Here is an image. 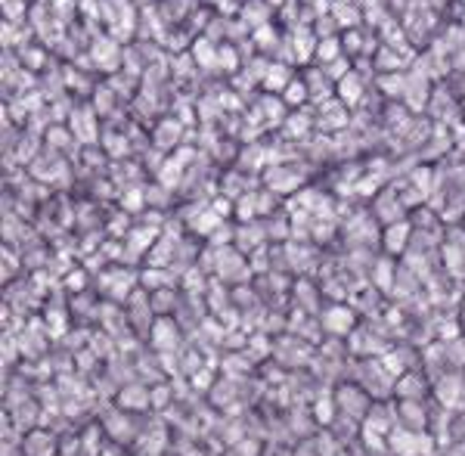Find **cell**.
<instances>
[{
	"label": "cell",
	"instance_id": "cell-1",
	"mask_svg": "<svg viewBox=\"0 0 465 456\" xmlns=\"http://www.w3.org/2000/svg\"><path fill=\"white\" fill-rule=\"evenodd\" d=\"M87 53H90V59H93V66L100 68V72H106V75H118V72H121L124 44H118V40L109 38V34H96V38L90 40Z\"/></svg>",
	"mask_w": 465,
	"mask_h": 456
},
{
	"label": "cell",
	"instance_id": "cell-2",
	"mask_svg": "<svg viewBox=\"0 0 465 456\" xmlns=\"http://www.w3.org/2000/svg\"><path fill=\"white\" fill-rule=\"evenodd\" d=\"M68 130H72L75 140L84 143V146H93V143L102 140L100 115H96L93 106H75L72 115H68Z\"/></svg>",
	"mask_w": 465,
	"mask_h": 456
},
{
	"label": "cell",
	"instance_id": "cell-3",
	"mask_svg": "<svg viewBox=\"0 0 465 456\" xmlns=\"http://www.w3.org/2000/svg\"><path fill=\"white\" fill-rule=\"evenodd\" d=\"M379 44H385V47H391V50H397V53H404V56L416 66V59H419V53H416V47L409 44V34L406 29L397 22L394 16H388L385 22L379 25Z\"/></svg>",
	"mask_w": 465,
	"mask_h": 456
},
{
	"label": "cell",
	"instance_id": "cell-4",
	"mask_svg": "<svg viewBox=\"0 0 465 456\" xmlns=\"http://www.w3.org/2000/svg\"><path fill=\"white\" fill-rule=\"evenodd\" d=\"M289 34H291V44H295V53H298V66H310V59H317V47H320V38H317L314 25L298 22Z\"/></svg>",
	"mask_w": 465,
	"mask_h": 456
},
{
	"label": "cell",
	"instance_id": "cell-5",
	"mask_svg": "<svg viewBox=\"0 0 465 456\" xmlns=\"http://www.w3.org/2000/svg\"><path fill=\"white\" fill-rule=\"evenodd\" d=\"M335 93H338V100H342L348 109L360 106V100H363V93H366V78L353 68L351 75H344V78L335 84Z\"/></svg>",
	"mask_w": 465,
	"mask_h": 456
},
{
	"label": "cell",
	"instance_id": "cell-6",
	"mask_svg": "<svg viewBox=\"0 0 465 456\" xmlns=\"http://www.w3.org/2000/svg\"><path fill=\"white\" fill-rule=\"evenodd\" d=\"M304 81H307V87H310V102H314V106H323V102H329L332 96H335V84L326 78V72L320 66L307 68V78Z\"/></svg>",
	"mask_w": 465,
	"mask_h": 456
},
{
	"label": "cell",
	"instance_id": "cell-7",
	"mask_svg": "<svg viewBox=\"0 0 465 456\" xmlns=\"http://www.w3.org/2000/svg\"><path fill=\"white\" fill-rule=\"evenodd\" d=\"M372 68H376V75H388V72H406V68H413V62H409L404 53L391 50V47L381 44L376 50V56H372Z\"/></svg>",
	"mask_w": 465,
	"mask_h": 456
},
{
	"label": "cell",
	"instance_id": "cell-8",
	"mask_svg": "<svg viewBox=\"0 0 465 456\" xmlns=\"http://www.w3.org/2000/svg\"><path fill=\"white\" fill-rule=\"evenodd\" d=\"M332 19L338 22V29L351 31V29H360L363 10H360L357 0H332Z\"/></svg>",
	"mask_w": 465,
	"mask_h": 456
},
{
	"label": "cell",
	"instance_id": "cell-9",
	"mask_svg": "<svg viewBox=\"0 0 465 456\" xmlns=\"http://www.w3.org/2000/svg\"><path fill=\"white\" fill-rule=\"evenodd\" d=\"M192 59H196V66L202 68V72H220L218 66V53H220V44H214V40H208L205 34L202 38L192 40Z\"/></svg>",
	"mask_w": 465,
	"mask_h": 456
},
{
	"label": "cell",
	"instance_id": "cell-10",
	"mask_svg": "<svg viewBox=\"0 0 465 456\" xmlns=\"http://www.w3.org/2000/svg\"><path fill=\"white\" fill-rule=\"evenodd\" d=\"M183 134L186 128L180 124L177 119H162L155 128V137H152V143H155L162 152H168L171 146H177V143H183Z\"/></svg>",
	"mask_w": 465,
	"mask_h": 456
},
{
	"label": "cell",
	"instance_id": "cell-11",
	"mask_svg": "<svg viewBox=\"0 0 465 456\" xmlns=\"http://www.w3.org/2000/svg\"><path fill=\"white\" fill-rule=\"evenodd\" d=\"M295 81V75H291V66H286V62H276L273 59V66H270V72H267V78L261 81V91L264 93H276V96H282V91Z\"/></svg>",
	"mask_w": 465,
	"mask_h": 456
},
{
	"label": "cell",
	"instance_id": "cell-12",
	"mask_svg": "<svg viewBox=\"0 0 465 456\" xmlns=\"http://www.w3.org/2000/svg\"><path fill=\"white\" fill-rule=\"evenodd\" d=\"M264 181H267L270 192H295L298 186H301V174H295V171H286L282 165H273V168H267Z\"/></svg>",
	"mask_w": 465,
	"mask_h": 456
},
{
	"label": "cell",
	"instance_id": "cell-13",
	"mask_svg": "<svg viewBox=\"0 0 465 456\" xmlns=\"http://www.w3.org/2000/svg\"><path fill=\"white\" fill-rule=\"evenodd\" d=\"M239 19L254 31V29H261V25H267L270 19H273V6H270L267 0H245Z\"/></svg>",
	"mask_w": 465,
	"mask_h": 456
},
{
	"label": "cell",
	"instance_id": "cell-14",
	"mask_svg": "<svg viewBox=\"0 0 465 456\" xmlns=\"http://www.w3.org/2000/svg\"><path fill=\"white\" fill-rule=\"evenodd\" d=\"M19 62H22V68H29V72H44L47 66H50V53H47V47H38V44H29L22 47V50H16Z\"/></svg>",
	"mask_w": 465,
	"mask_h": 456
},
{
	"label": "cell",
	"instance_id": "cell-15",
	"mask_svg": "<svg viewBox=\"0 0 465 456\" xmlns=\"http://www.w3.org/2000/svg\"><path fill=\"white\" fill-rule=\"evenodd\" d=\"M348 124V106L342 100H329L320 106V128L332 130V128H344Z\"/></svg>",
	"mask_w": 465,
	"mask_h": 456
},
{
	"label": "cell",
	"instance_id": "cell-16",
	"mask_svg": "<svg viewBox=\"0 0 465 456\" xmlns=\"http://www.w3.org/2000/svg\"><path fill=\"white\" fill-rule=\"evenodd\" d=\"M400 208H404V199H397V192H394V190H388L385 196L376 202V214L385 220L388 227L397 224V220H404V218H400Z\"/></svg>",
	"mask_w": 465,
	"mask_h": 456
},
{
	"label": "cell",
	"instance_id": "cell-17",
	"mask_svg": "<svg viewBox=\"0 0 465 456\" xmlns=\"http://www.w3.org/2000/svg\"><path fill=\"white\" fill-rule=\"evenodd\" d=\"M280 40H282V34L273 29V22H267V25L252 31V44H254V50H261V53H273L276 47H280Z\"/></svg>",
	"mask_w": 465,
	"mask_h": 456
},
{
	"label": "cell",
	"instance_id": "cell-18",
	"mask_svg": "<svg viewBox=\"0 0 465 456\" xmlns=\"http://www.w3.org/2000/svg\"><path fill=\"white\" fill-rule=\"evenodd\" d=\"M218 66H220V72H242L245 68V56H242V50L236 44H220V53H218Z\"/></svg>",
	"mask_w": 465,
	"mask_h": 456
},
{
	"label": "cell",
	"instance_id": "cell-19",
	"mask_svg": "<svg viewBox=\"0 0 465 456\" xmlns=\"http://www.w3.org/2000/svg\"><path fill=\"white\" fill-rule=\"evenodd\" d=\"M409 233H413L409 220H397V224H391L385 230V248H388V252H404V245L409 243Z\"/></svg>",
	"mask_w": 465,
	"mask_h": 456
},
{
	"label": "cell",
	"instance_id": "cell-20",
	"mask_svg": "<svg viewBox=\"0 0 465 456\" xmlns=\"http://www.w3.org/2000/svg\"><path fill=\"white\" fill-rule=\"evenodd\" d=\"M376 84L385 96H404L406 93V72H388V75H376Z\"/></svg>",
	"mask_w": 465,
	"mask_h": 456
},
{
	"label": "cell",
	"instance_id": "cell-21",
	"mask_svg": "<svg viewBox=\"0 0 465 456\" xmlns=\"http://www.w3.org/2000/svg\"><path fill=\"white\" fill-rule=\"evenodd\" d=\"M307 100H310V87H307V81H301V78H295L286 91H282V102L291 109H304Z\"/></svg>",
	"mask_w": 465,
	"mask_h": 456
},
{
	"label": "cell",
	"instance_id": "cell-22",
	"mask_svg": "<svg viewBox=\"0 0 465 456\" xmlns=\"http://www.w3.org/2000/svg\"><path fill=\"white\" fill-rule=\"evenodd\" d=\"M369 38L372 34H366V31H360V29H351V31H344V38H342V44H344V53L353 59V56H366V47H369Z\"/></svg>",
	"mask_w": 465,
	"mask_h": 456
},
{
	"label": "cell",
	"instance_id": "cell-23",
	"mask_svg": "<svg viewBox=\"0 0 465 456\" xmlns=\"http://www.w3.org/2000/svg\"><path fill=\"white\" fill-rule=\"evenodd\" d=\"M338 56H348V53H344L342 38H326V40H320V47H317V66H329V62H335Z\"/></svg>",
	"mask_w": 465,
	"mask_h": 456
},
{
	"label": "cell",
	"instance_id": "cell-24",
	"mask_svg": "<svg viewBox=\"0 0 465 456\" xmlns=\"http://www.w3.org/2000/svg\"><path fill=\"white\" fill-rule=\"evenodd\" d=\"M282 130H286V137H304V134H310V112H307V106L298 109L295 115H289L286 124H282Z\"/></svg>",
	"mask_w": 465,
	"mask_h": 456
},
{
	"label": "cell",
	"instance_id": "cell-25",
	"mask_svg": "<svg viewBox=\"0 0 465 456\" xmlns=\"http://www.w3.org/2000/svg\"><path fill=\"white\" fill-rule=\"evenodd\" d=\"M3 6V22H13V25H25L31 16V10L25 6V0H6Z\"/></svg>",
	"mask_w": 465,
	"mask_h": 456
},
{
	"label": "cell",
	"instance_id": "cell-26",
	"mask_svg": "<svg viewBox=\"0 0 465 456\" xmlns=\"http://www.w3.org/2000/svg\"><path fill=\"white\" fill-rule=\"evenodd\" d=\"M90 106L96 109V115H106V112H112V106H115V91L109 84H100L93 91V102Z\"/></svg>",
	"mask_w": 465,
	"mask_h": 456
},
{
	"label": "cell",
	"instance_id": "cell-27",
	"mask_svg": "<svg viewBox=\"0 0 465 456\" xmlns=\"http://www.w3.org/2000/svg\"><path fill=\"white\" fill-rule=\"evenodd\" d=\"M143 50H137V47H124V62H121V72L130 75V78H140L143 75Z\"/></svg>",
	"mask_w": 465,
	"mask_h": 456
},
{
	"label": "cell",
	"instance_id": "cell-28",
	"mask_svg": "<svg viewBox=\"0 0 465 456\" xmlns=\"http://www.w3.org/2000/svg\"><path fill=\"white\" fill-rule=\"evenodd\" d=\"M62 84H68L78 93H90V81L81 75V68H75V66H62Z\"/></svg>",
	"mask_w": 465,
	"mask_h": 456
},
{
	"label": "cell",
	"instance_id": "cell-29",
	"mask_svg": "<svg viewBox=\"0 0 465 456\" xmlns=\"http://www.w3.org/2000/svg\"><path fill=\"white\" fill-rule=\"evenodd\" d=\"M236 243H239L242 248L264 243V227H258V224H254V220H248V224H242V230L236 233Z\"/></svg>",
	"mask_w": 465,
	"mask_h": 456
},
{
	"label": "cell",
	"instance_id": "cell-30",
	"mask_svg": "<svg viewBox=\"0 0 465 456\" xmlns=\"http://www.w3.org/2000/svg\"><path fill=\"white\" fill-rule=\"evenodd\" d=\"M196 59H192V53H174L171 56V75H177V78H186V75H192L196 72Z\"/></svg>",
	"mask_w": 465,
	"mask_h": 456
},
{
	"label": "cell",
	"instance_id": "cell-31",
	"mask_svg": "<svg viewBox=\"0 0 465 456\" xmlns=\"http://www.w3.org/2000/svg\"><path fill=\"white\" fill-rule=\"evenodd\" d=\"M323 72H326V78L332 81V84H338V81L344 78V75H351L353 72V66H351V56H338L335 62H329V66H320Z\"/></svg>",
	"mask_w": 465,
	"mask_h": 456
},
{
	"label": "cell",
	"instance_id": "cell-32",
	"mask_svg": "<svg viewBox=\"0 0 465 456\" xmlns=\"http://www.w3.org/2000/svg\"><path fill=\"white\" fill-rule=\"evenodd\" d=\"M0 44L3 50H13V47H22V25H13V22H3L0 25Z\"/></svg>",
	"mask_w": 465,
	"mask_h": 456
},
{
	"label": "cell",
	"instance_id": "cell-33",
	"mask_svg": "<svg viewBox=\"0 0 465 456\" xmlns=\"http://www.w3.org/2000/svg\"><path fill=\"white\" fill-rule=\"evenodd\" d=\"M102 149H106L109 152V155H112V158H124V155H128V140H124V134H102Z\"/></svg>",
	"mask_w": 465,
	"mask_h": 456
},
{
	"label": "cell",
	"instance_id": "cell-34",
	"mask_svg": "<svg viewBox=\"0 0 465 456\" xmlns=\"http://www.w3.org/2000/svg\"><path fill=\"white\" fill-rule=\"evenodd\" d=\"M273 59L286 62V66H298V53H295V44H291V34H282L280 47L273 50Z\"/></svg>",
	"mask_w": 465,
	"mask_h": 456
},
{
	"label": "cell",
	"instance_id": "cell-35",
	"mask_svg": "<svg viewBox=\"0 0 465 456\" xmlns=\"http://www.w3.org/2000/svg\"><path fill=\"white\" fill-rule=\"evenodd\" d=\"M134 84H137V78H130V75H124V72L109 78V87L115 91V96H134V91H137Z\"/></svg>",
	"mask_w": 465,
	"mask_h": 456
},
{
	"label": "cell",
	"instance_id": "cell-36",
	"mask_svg": "<svg viewBox=\"0 0 465 456\" xmlns=\"http://www.w3.org/2000/svg\"><path fill=\"white\" fill-rule=\"evenodd\" d=\"M75 140V134L68 128H62V124H50V130H47V143H50V146H68V143Z\"/></svg>",
	"mask_w": 465,
	"mask_h": 456
},
{
	"label": "cell",
	"instance_id": "cell-37",
	"mask_svg": "<svg viewBox=\"0 0 465 456\" xmlns=\"http://www.w3.org/2000/svg\"><path fill=\"white\" fill-rule=\"evenodd\" d=\"M314 31H317V38H320V40L338 38V22L332 19V13H329V16H323V19H317V22H314Z\"/></svg>",
	"mask_w": 465,
	"mask_h": 456
},
{
	"label": "cell",
	"instance_id": "cell-38",
	"mask_svg": "<svg viewBox=\"0 0 465 456\" xmlns=\"http://www.w3.org/2000/svg\"><path fill=\"white\" fill-rule=\"evenodd\" d=\"M254 84H258V81L252 78V72H248V68H242V72L233 75V91H236V93H248Z\"/></svg>",
	"mask_w": 465,
	"mask_h": 456
},
{
	"label": "cell",
	"instance_id": "cell-39",
	"mask_svg": "<svg viewBox=\"0 0 465 456\" xmlns=\"http://www.w3.org/2000/svg\"><path fill=\"white\" fill-rule=\"evenodd\" d=\"M214 6H218V16L220 19H233V16H239V13H242L239 0H218Z\"/></svg>",
	"mask_w": 465,
	"mask_h": 456
},
{
	"label": "cell",
	"instance_id": "cell-40",
	"mask_svg": "<svg viewBox=\"0 0 465 456\" xmlns=\"http://www.w3.org/2000/svg\"><path fill=\"white\" fill-rule=\"evenodd\" d=\"M177 121L183 124V128H186V124L196 121V109H192V102H183V100L177 102Z\"/></svg>",
	"mask_w": 465,
	"mask_h": 456
},
{
	"label": "cell",
	"instance_id": "cell-41",
	"mask_svg": "<svg viewBox=\"0 0 465 456\" xmlns=\"http://www.w3.org/2000/svg\"><path fill=\"white\" fill-rule=\"evenodd\" d=\"M146 205V196H143V190H130L128 196H124V208L128 211H140Z\"/></svg>",
	"mask_w": 465,
	"mask_h": 456
},
{
	"label": "cell",
	"instance_id": "cell-42",
	"mask_svg": "<svg viewBox=\"0 0 465 456\" xmlns=\"http://www.w3.org/2000/svg\"><path fill=\"white\" fill-rule=\"evenodd\" d=\"M211 208L220 214V218H227V214H230V199H214L211 202Z\"/></svg>",
	"mask_w": 465,
	"mask_h": 456
},
{
	"label": "cell",
	"instance_id": "cell-43",
	"mask_svg": "<svg viewBox=\"0 0 465 456\" xmlns=\"http://www.w3.org/2000/svg\"><path fill=\"white\" fill-rule=\"evenodd\" d=\"M267 3H270V6H273V10H282V6H286V3H289V0H267Z\"/></svg>",
	"mask_w": 465,
	"mask_h": 456
},
{
	"label": "cell",
	"instance_id": "cell-44",
	"mask_svg": "<svg viewBox=\"0 0 465 456\" xmlns=\"http://www.w3.org/2000/svg\"><path fill=\"white\" fill-rule=\"evenodd\" d=\"M137 6H152V0H134Z\"/></svg>",
	"mask_w": 465,
	"mask_h": 456
},
{
	"label": "cell",
	"instance_id": "cell-45",
	"mask_svg": "<svg viewBox=\"0 0 465 456\" xmlns=\"http://www.w3.org/2000/svg\"><path fill=\"white\" fill-rule=\"evenodd\" d=\"M40 3H50V0H40Z\"/></svg>",
	"mask_w": 465,
	"mask_h": 456
},
{
	"label": "cell",
	"instance_id": "cell-46",
	"mask_svg": "<svg viewBox=\"0 0 465 456\" xmlns=\"http://www.w3.org/2000/svg\"><path fill=\"white\" fill-rule=\"evenodd\" d=\"M0 3H6V0H0Z\"/></svg>",
	"mask_w": 465,
	"mask_h": 456
},
{
	"label": "cell",
	"instance_id": "cell-47",
	"mask_svg": "<svg viewBox=\"0 0 465 456\" xmlns=\"http://www.w3.org/2000/svg\"><path fill=\"white\" fill-rule=\"evenodd\" d=\"M239 3H245V0H239Z\"/></svg>",
	"mask_w": 465,
	"mask_h": 456
}]
</instances>
